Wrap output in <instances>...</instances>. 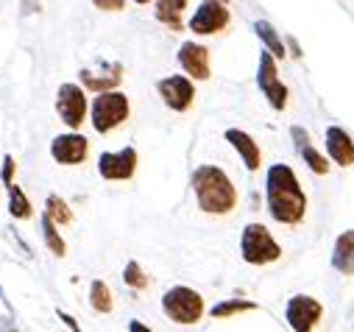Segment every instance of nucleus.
I'll return each instance as SVG.
<instances>
[{
  "label": "nucleus",
  "mask_w": 354,
  "mask_h": 332,
  "mask_svg": "<svg viewBox=\"0 0 354 332\" xmlns=\"http://www.w3.org/2000/svg\"><path fill=\"white\" fill-rule=\"evenodd\" d=\"M290 134H293V142H296V148H299V154H301V159H304L307 168H310L315 176H326V174H329V168H332V159H329V156H324L321 151H315V145L310 142L307 129L293 126V129H290Z\"/></svg>",
  "instance_id": "nucleus-16"
},
{
  "label": "nucleus",
  "mask_w": 354,
  "mask_h": 332,
  "mask_svg": "<svg viewBox=\"0 0 354 332\" xmlns=\"http://www.w3.org/2000/svg\"><path fill=\"white\" fill-rule=\"evenodd\" d=\"M176 59H179L182 70L193 78V81H207L212 75V67H209V48L201 45V42H182L179 53H176Z\"/></svg>",
  "instance_id": "nucleus-14"
},
{
  "label": "nucleus",
  "mask_w": 354,
  "mask_h": 332,
  "mask_svg": "<svg viewBox=\"0 0 354 332\" xmlns=\"http://www.w3.org/2000/svg\"><path fill=\"white\" fill-rule=\"evenodd\" d=\"M90 154V140L78 131H67V134H59L53 137L50 142V156L59 162V165H81Z\"/></svg>",
  "instance_id": "nucleus-13"
},
{
  "label": "nucleus",
  "mask_w": 354,
  "mask_h": 332,
  "mask_svg": "<svg viewBox=\"0 0 354 332\" xmlns=\"http://www.w3.org/2000/svg\"><path fill=\"white\" fill-rule=\"evenodd\" d=\"M39 229H42V240H45V246H48V252H53L56 257H64V255H67V243H64V237L59 234V223H56L48 212H42Z\"/></svg>",
  "instance_id": "nucleus-20"
},
{
  "label": "nucleus",
  "mask_w": 354,
  "mask_h": 332,
  "mask_svg": "<svg viewBox=\"0 0 354 332\" xmlns=\"http://www.w3.org/2000/svg\"><path fill=\"white\" fill-rule=\"evenodd\" d=\"M129 332H153V329L148 324H142V321L134 318V321H129Z\"/></svg>",
  "instance_id": "nucleus-31"
},
{
  "label": "nucleus",
  "mask_w": 354,
  "mask_h": 332,
  "mask_svg": "<svg viewBox=\"0 0 354 332\" xmlns=\"http://www.w3.org/2000/svg\"><path fill=\"white\" fill-rule=\"evenodd\" d=\"M226 3H229V0H226Z\"/></svg>",
  "instance_id": "nucleus-33"
},
{
  "label": "nucleus",
  "mask_w": 354,
  "mask_h": 332,
  "mask_svg": "<svg viewBox=\"0 0 354 332\" xmlns=\"http://www.w3.org/2000/svg\"><path fill=\"white\" fill-rule=\"evenodd\" d=\"M254 34L262 39V45H265V50H271L277 59H285L288 56V50H285V42H282V37L277 34V28L268 23V20H257L254 23Z\"/></svg>",
  "instance_id": "nucleus-21"
},
{
  "label": "nucleus",
  "mask_w": 354,
  "mask_h": 332,
  "mask_svg": "<svg viewBox=\"0 0 354 332\" xmlns=\"http://www.w3.org/2000/svg\"><path fill=\"white\" fill-rule=\"evenodd\" d=\"M81 87L90 93H109L118 90L123 81V64L120 62H95L93 67L78 70Z\"/></svg>",
  "instance_id": "nucleus-11"
},
{
  "label": "nucleus",
  "mask_w": 354,
  "mask_h": 332,
  "mask_svg": "<svg viewBox=\"0 0 354 332\" xmlns=\"http://www.w3.org/2000/svg\"><path fill=\"white\" fill-rule=\"evenodd\" d=\"M0 332H20L12 315H6V318H0Z\"/></svg>",
  "instance_id": "nucleus-30"
},
{
  "label": "nucleus",
  "mask_w": 354,
  "mask_h": 332,
  "mask_svg": "<svg viewBox=\"0 0 354 332\" xmlns=\"http://www.w3.org/2000/svg\"><path fill=\"white\" fill-rule=\"evenodd\" d=\"M229 20H232V15H229L226 0H201V6L190 17L187 28L198 37H212V34H221L229 26Z\"/></svg>",
  "instance_id": "nucleus-7"
},
{
  "label": "nucleus",
  "mask_w": 354,
  "mask_h": 332,
  "mask_svg": "<svg viewBox=\"0 0 354 332\" xmlns=\"http://www.w3.org/2000/svg\"><path fill=\"white\" fill-rule=\"evenodd\" d=\"M326 156L337 168H351L354 165V140L346 129H340V126L326 129Z\"/></svg>",
  "instance_id": "nucleus-15"
},
{
  "label": "nucleus",
  "mask_w": 354,
  "mask_h": 332,
  "mask_svg": "<svg viewBox=\"0 0 354 332\" xmlns=\"http://www.w3.org/2000/svg\"><path fill=\"white\" fill-rule=\"evenodd\" d=\"M321 315H324V307H321V302H318V299L304 296V293H299V296L288 299L285 318H288V324H290V329H293V332H313V329L318 326Z\"/></svg>",
  "instance_id": "nucleus-12"
},
{
  "label": "nucleus",
  "mask_w": 354,
  "mask_h": 332,
  "mask_svg": "<svg viewBox=\"0 0 354 332\" xmlns=\"http://www.w3.org/2000/svg\"><path fill=\"white\" fill-rule=\"evenodd\" d=\"M131 115V104L123 93L118 90H109V93H98L95 101H93V109H90V120H93V129L98 134H109L115 131L118 126H123Z\"/></svg>",
  "instance_id": "nucleus-5"
},
{
  "label": "nucleus",
  "mask_w": 354,
  "mask_h": 332,
  "mask_svg": "<svg viewBox=\"0 0 354 332\" xmlns=\"http://www.w3.org/2000/svg\"><path fill=\"white\" fill-rule=\"evenodd\" d=\"M162 313L173 321V324H198L204 315V296L196 288L187 285H173L165 290L162 296Z\"/></svg>",
  "instance_id": "nucleus-3"
},
{
  "label": "nucleus",
  "mask_w": 354,
  "mask_h": 332,
  "mask_svg": "<svg viewBox=\"0 0 354 332\" xmlns=\"http://www.w3.org/2000/svg\"><path fill=\"white\" fill-rule=\"evenodd\" d=\"M93 3L101 12H123L126 9V0H93Z\"/></svg>",
  "instance_id": "nucleus-28"
},
{
  "label": "nucleus",
  "mask_w": 354,
  "mask_h": 332,
  "mask_svg": "<svg viewBox=\"0 0 354 332\" xmlns=\"http://www.w3.org/2000/svg\"><path fill=\"white\" fill-rule=\"evenodd\" d=\"M259 304L257 302H251V299H226V302H218L212 310H209V315L212 318H232V315H240V313H254Z\"/></svg>",
  "instance_id": "nucleus-24"
},
{
  "label": "nucleus",
  "mask_w": 354,
  "mask_h": 332,
  "mask_svg": "<svg viewBox=\"0 0 354 332\" xmlns=\"http://www.w3.org/2000/svg\"><path fill=\"white\" fill-rule=\"evenodd\" d=\"M123 282L131 288V290H145L148 288V274L142 271V266L137 260H129L126 268H123Z\"/></svg>",
  "instance_id": "nucleus-26"
},
{
  "label": "nucleus",
  "mask_w": 354,
  "mask_h": 332,
  "mask_svg": "<svg viewBox=\"0 0 354 332\" xmlns=\"http://www.w3.org/2000/svg\"><path fill=\"white\" fill-rule=\"evenodd\" d=\"M240 257L248 266H268L282 257V248L262 223H248L240 234Z\"/></svg>",
  "instance_id": "nucleus-4"
},
{
  "label": "nucleus",
  "mask_w": 354,
  "mask_h": 332,
  "mask_svg": "<svg viewBox=\"0 0 354 332\" xmlns=\"http://www.w3.org/2000/svg\"><path fill=\"white\" fill-rule=\"evenodd\" d=\"M56 315H59V318H62V321H64V326H67V329H70V332H84V329H81V326H78V321H75V318H73V315H70V313H64V310H56Z\"/></svg>",
  "instance_id": "nucleus-29"
},
{
  "label": "nucleus",
  "mask_w": 354,
  "mask_h": 332,
  "mask_svg": "<svg viewBox=\"0 0 354 332\" xmlns=\"http://www.w3.org/2000/svg\"><path fill=\"white\" fill-rule=\"evenodd\" d=\"M156 93L162 95V104L173 112H187L196 101V84L190 75H167L156 84Z\"/></svg>",
  "instance_id": "nucleus-10"
},
{
  "label": "nucleus",
  "mask_w": 354,
  "mask_h": 332,
  "mask_svg": "<svg viewBox=\"0 0 354 332\" xmlns=\"http://www.w3.org/2000/svg\"><path fill=\"white\" fill-rule=\"evenodd\" d=\"M277 56L271 53V50H262L259 53V67H257V87H259V93L265 95V101L271 104V109H277V112H282L285 107H288V101H290V90H288V84L279 78V67H277Z\"/></svg>",
  "instance_id": "nucleus-6"
},
{
  "label": "nucleus",
  "mask_w": 354,
  "mask_h": 332,
  "mask_svg": "<svg viewBox=\"0 0 354 332\" xmlns=\"http://www.w3.org/2000/svg\"><path fill=\"white\" fill-rule=\"evenodd\" d=\"M98 174L106 182H129L137 174V148L126 145L120 151H104L98 156Z\"/></svg>",
  "instance_id": "nucleus-9"
},
{
  "label": "nucleus",
  "mask_w": 354,
  "mask_h": 332,
  "mask_svg": "<svg viewBox=\"0 0 354 332\" xmlns=\"http://www.w3.org/2000/svg\"><path fill=\"white\" fill-rule=\"evenodd\" d=\"M226 142L240 154V159H243V165L248 171H259V165H262V151H259V145H257V140L248 134V131H243V129H226Z\"/></svg>",
  "instance_id": "nucleus-17"
},
{
  "label": "nucleus",
  "mask_w": 354,
  "mask_h": 332,
  "mask_svg": "<svg viewBox=\"0 0 354 332\" xmlns=\"http://www.w3.org/2000/svg\"><path fill=\"white\" fill-rule=\"evenodd\" d=\"M6 190H9V215H12L15 221H28V218H34V207H31L28 196L23 193V187L9 185Z\"/></svg>",
  "instance_id": "nucleus-22"
},
{
  "label": "nucleus",
  "mask_w": 354,
  "mask_h": 332,
  "mask_svg": "<svg viewBox=\"0 0 354 332\" xmlns=\"http://www.w3.org/2000/svg\"><path fill=\"white\" fill-rule=\"evenodd\" d=\"M90 307L95 313H101V315H106V313L115 310L112 290H109V285L104 279H93V285H90Z\"/></svg>",
  "instance_id": "nucleus-23"
},
{
  "label": "nucleus",
  "mask_w": 354,
  "mask_h": 332,
  "mask_svg": "<svg viewBox=\"0 0 354 332\" xmlns=\"http://www.w3.org/2000/svg\"><path fill=\"white\" fill-rule=\"evenodd\" d=\"M15 171H17L15 156H12V154H6V156H3V171H0V182H3V187L15 185Z\"/></svg>",
  "instance_id": "nucleus-27"
},
{
  "label": "nucleus",
  "mask_w": 354,
  "mask_h": 332,
  "mask_svg": "<svg viewBox=\"0 0 354 332\" xmlns=\"http://www.w3.org/2000/svg\"><path fill=\"white\" fill-rule=\"evenodd\" d=\"M265 201H268V212L277 223L285 226H299L307 215V196L299 185V176L293 174L290 165L277 162L265 174Z\"/></svg>",
  "instance_id": "nucleus-1"
},
{
  "label": "nucleus",
  "mask_w": 354,
  "mask_h": 332,
  "mask_svg": "<svg viewBox=\"0 0 354 332\" xmlns=\"http://www.w3.org/2000/svg\"><path fill=\"white\" fill-rule=\"evenodd\" d=\"M185 9H187V0H156V20L165 23L170 31H182Z\"/></svg>",
  "instance_id": "nucleus-19"
},
{
  "label": "nucleus",
  "mask_w": 354,
  "mask_h": 332,
  "mask_svg": "<svg viewBox=\"0 0 354 332\" xmlns=\"http://www.w3.org/2000/svg\"><path fill=\"white\" fill-rule=\"evenodd\" d=\"M190 185H193L201 212L207 215H226L237 207V187L218 165H198L193 171Z\"/></svg>",
  "instance_id": "nucleus-2"
},
{
  "label": "nucleus",
  "mask_w": 354,
  "mask_h": 332,
  "mask_svg": "<svg viewBox=\"0 0 354 332\" xmlns=\"http://www.w3.org/2000/svg\"><path fill=\"white\" fill-rule=\"evenodd\" d=\"M332 268H337V274H346V277L354 274V229L343 232V234L335 240V248H332Z\"/></svg>",
  "instance_id": "nucleus-18"
},
{
  "label": "nucleus",
  "mask_w": 354,
  "mask_h": 332,
  "mask_svg": "<svg viewBox=\"0 0 354 332\" xmlns=\"http://www.w3.org/2000/svg\"><path fill=\"white\" fill-rule=\"evenodd\" d=\"M134 3H137V6H148V3H151V0H134Z\"/></svg>",
  "instance_id": "nucleus-32"
},
{
  "label": "nucleus",
  "mask_w": 354,
  "mask_h": 332,
  "mask_svg": "<svg viewBox=\"0 0 354 332\" xmlns=\"http://www.w3.org/2000/svg\"><path fill=\"white\" fill-rule=\"evenodd\" d=\"M86 95H84V87L78 84H62L59 93H56V112H59V120L67 126V129H81V123L86 120Z\"/></svg>",
  "instance_id": "nucleus-8"
},
{
  "label": "nucleus",
  "mask_w": 354,
  "mask_h": 332,
  "mask_svg": "<svg viewBox=\"0 0 354 332\" xmlns=\"http://www.w3.org/2000/svg\"><path fill=\"white\" fill-rule=\"evenodd\" d=\"M45 212H48L59 226L73 223V210H70V207H67V201H64V199H59L56 193H50V196L45 199Z\"/></svg>",
  "instance_id": "nucleus-25"
}]
</instances>
